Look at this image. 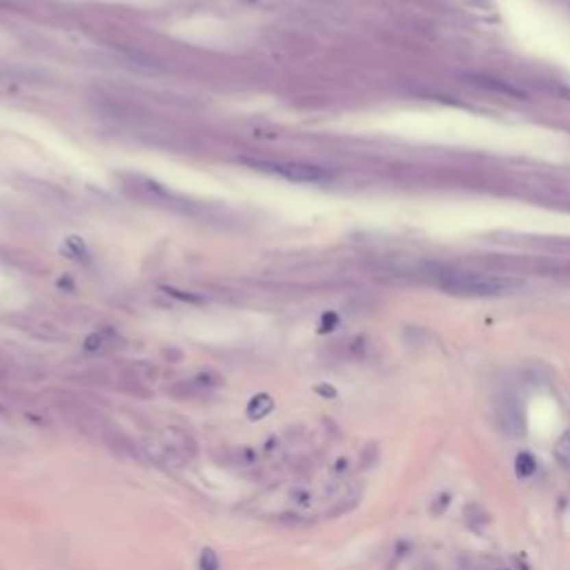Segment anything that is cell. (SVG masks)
Wrapping results in <instances>:
<instances>
[{
	"label": "cell",
	"mask_w": 570,
	"mask_h": 570,
	"mask_svg": "<svg viewBox=\"0 0 570 570\" xmlns=\"http://www.w3.org/2000/svg\"><path fill=\"white\" fill-rule=\"evenodd\" d=\"M468 83H472L479 89H486V92H493V94H501V96H510V98H523V94L519 92V89L512 87L510 83H506V80H501V78L477 74V76H468Z\"/></svg>",
	"instance_id": "6"
},
{
	"label": "cell",
	"mask_w": 570,
	"mask_h": 570,
	"mask_svg": "<svg viewBox=\"0 0 570 570\" xmlns=\"http://www.w3.org/2000/svg\"><path fill=\"white\" fill-rule=\"evenodd\" d=\"M497 417H499V423H501L504 432L512 434V436H521L525 434V410L523 404L519 399H517L510 390H506L501 397L497 401Z\"/></svg>",
	"instance_id": "4"
},
{
	"label": "cell",
	"mask_w": 570,
	"mask_h": 570,
	"mask_svg": "<svg viewBox=\"0 0 570 570\" xmlns=\"http://www.w3.org/2000/svg\"><path fill=\"white\" fill-rule=\"evenodd\" d=\"M227 463H232V466H254L256 463V450L254 448H247V445H243V448H236V450H230L227 452Z\"/></svg>",
	"instance_id": "8"
},
{
	"label": "cell",
	"mask_w": 570,
	"mask_h": 570,
	"mask_svg": "<svg viewBox=\"0 0 570 570\" xmlns=\"http://www.w3.org/2000/svg\"><path fill=\"white\" fill-rule=\"evenodd\" d=\"M243 163L258 169V172L283 176L294 183H327L330 181V174L325 169L306 165V163H274V160H247V158Z\"/></svg>",
	"instance_id": "2"
},
{
	"label": "cell",
	"mask_w": 570,
	"mask_h": 570,
	"mask_svg": "<svg viewBox=\"0 0 570 570\" xmlns=\"http://www.w3.org/2000/svg\"><path fill=\"white\" fill-rule=\"evenodd\" d=\"M441 288L457 297H497L517 288V283L506 276L495 274H477V272H457L445 274Z\"/></svg>",
	"instance_id": "1"
},
{
	"label": "cell",
	"mask_w": 570,
	"mask_h": 570,
	"mask_svg": "<svg viewBox=\"0 0 570 570\" xmlns=\"http://www.w3.org/2000/svg\"><path fill=\"white\" fill-rule=\"evenodd\" d=\"M317 392L321 397H325V399H334L336 397V390L332 386H327V383H321V386H317Z\"/></svg>",
	"instance_id": "12"
},
{
	"label": "cell",
	"mask_w": 570,
	"mask_h": 570,
	"mask_svg": "<svg viewBox=\"0 0 570 570\" xmlns=\"http://www.w3.org/2000/svg\"><path fill=\"white\" fill-rule=\"evenodd\" d=\"M336 323H338L336 314H325L323 317V325H321V332H330V330H332Z\"/></svg>",
	"instance_id": "13"
},
{
	"label": "cell",
	"mask_w": 570,
	"mask_h": 570,
	"mask_svg": "<svg viewBox=\"0 0 570 570\" xmlns=\"http://www.w3.org/2000/svg\"><path fill=\"white\" fill-rule=\"evenodd\" d=\"M101 439L105 441L107 448L112 450V454H116L123 461H142L145 454H142V448L132 439L129 434H125L119 425L107 423L105 430L101 434Z\"/></svg>",
	"instance_id": "5"
},
{
	"label": "cell",
	"mask_w": 570,
	"mask_h": 570,
	"mask_svg": "<svg viewBox=\"0 0 570 570\" xmlns=\"http://www.w3.org/2000/svg\"><path fill=\"white\" fill-rule=\"evenodd\" d=\"M555 459L561 468L570 470V430H566L555 443Z\"/></svg>",
	"instance_id": "10"
},
{
	"label": "cell",
	"mask_w": 570,
	"mask_h": 570,
	"mask_svg": "<svg viewBox=\"0 0 570 570\" xmlns=\"http://www.w3.org/2000/svg\"><path fill=\"white\" fill-rule=\"evenodd\" d=\"M196 441L190 432L181 428H167L163 432V443H160V459L172 466H183L196 457Z\"/></svg>",
	"instance_id": "3"
},
{
	"label": "cell",
	"mask_w": 570,
	"mask_h": 570,
	"mask_svg": "<svg viewBox=\"0 0 570 570\" xmlns=\"http://www.w3.org/2000/svg\"><path fill=\"white\" fill-rule=\"evenodd\" d=\"M199 568L201 570H221V559L212 548H203L199 557Z\"/></svg>",
	"instance_id": "11"
},
{
	"label": "cell",
	"mask_w": 570,
	"mask_h": 570,
	"mask_svg": "<svg viewBox=\"0 0 570 570\" xmlns=\"http://www.w3.org/2000/svg\"><path fill=\"white\" fill-rule=\"evenodd\" d=\"M272 410H274V399L270 395H265V392H261V395L252 397V401L247 404V419L249 421H258V419L270 414Z\"/></svg>",
	"instance_id": "7"
},
{
	"label": "cell",
	"mask_w": 570,
	"mask_h": 570,
	"mask_svg": "<svg viewBox=\"0 0 570 570\" xmlns=\"http://www.w3.org/2000/svg\"><path fill=\"white\" fill-rule=\"evenodd\" d=\"M534 470H537V459L532 457L530 452H519L515 459V472L519 475L521 479H530L534 475Z\"/></svg>",
	"instance_id": "9"
},
{
	"label": "cell",
	"mask_w": 570,
	"mask_h": 570,
	"mask_svg": "<svg viewBox=\"0 0 570 570\" xmlns=\"http://www.w3.org/2000/svg\"><path fill=\"white\" fill-rule=\"evenodd\" d=\"M294 501H297L299 506H308L310 504V493H306V490H297V493H294Z\"/></svg>",
	"instance_id": "14"
}]
</instances>
